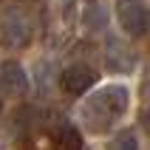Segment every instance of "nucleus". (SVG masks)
I'll list each match as a JSON object with an SVG mask.
<instances>
[{"label": "nucleus", "instance_id": "obj_1", "mask_svg": "<svg viewBox=\"0 0 150 150\" xmlns=\"http://www.w3.org/2000/svg\"><path fill=\"white\" fill-rule=\"evenodd\" d=\"M127 108H130V91L125 85H105L82 102L79 116L88 133L102 136L116 127V122L127 113Z\"/></svg>", "mask_w": 150, "mask_h": 150}, {"label": "nucleus", "instance_id": "obj_2", "mask_svg": "<svg viewBox=\"0 0 150 150\" xmlns=\"http://www.w3.org/2000/svg\"><path fill=\"white\" fill-rule=\"evenodd\" d=\"M116 20L127 37H144L150 31V8L142 0H116Z\"/></svg>", "mask_w": 150, "mask_h": 150}, {"label": "nucleus", "instance_id": "obj_3", "mask_svg": "<svg viewBox=\"0 0 150 150\" xmlns=\"http://www.w3.org/2000/svg\"><path fill=\"white\" fill-rule=\"evenodd\" d=\"M31 37H34V25L28 20V14H23L20 8L6 11L3 23H0V40H3V45L17 51V48H25L31 42Z\"/></svg>", "mask_w": 150, "mask_h": 150}, {"label": "nucleus", "instance_id": "obj_4", "mask_svg": "<svg viewBox=\"0 0 150 150\" xmlns=\"http://www.w3.org/2000/svg\"><path fill=\"white\" fill-rule=\"evenodd\" d=\"M96 82V71L91 65H85V62H74V65H68L62 74H59V85H62V91L71 93V96H82L88 93Z\"/></svg>", "mask_w": 150, "mask_h": 150}, {"label": "nucleus", "instance_id": "obj_5", "mask_svg": "<svg viewBox=\"0 0 150 150\" xmlns=\"http://www.w3.org/2000/svg\"><path fill=\"white\" fill-rule=\"evenodd\" d=\"M0 88H3V93H8V96H25V93H28V74L23 71L20 62L6 59V62L0 65Z\"/></svg>", "mask_w": 150, "mask_h": 150}, {"label": "nucleus", "instance_id": "obj_6", "mask_svg": "<svg viewBox=\"0 0 150 150\" xmlns=\"http://www.w3.org/2000/svg\"><path fill=\"white\" fill-rule=\"evenodd\" d=\"M105 59H108V68L110 71H133V51L127 48L122 40H108V54H105Z\"/></svg>", "mask_w": 150, "mask_h": 150}, {"label": "nucleus", "instance_id": "obj_7", "mask_svg": "<svg viewBox=\"0 0 150 150\" xmlns=\"http://www.w3.org/2000/svg\"><path fill=\"white\" fill-rule=\"evenodd\" d=\"M51 150H82V136H79V130H76L71 122H59Z\"/></svg>", "mask_w": 150, "mask_h": 150}, {"label": "nucleus", "instance_id": "obj_8", "mask_svg": "<svg viewBox=\"0 0 150 150\" xmlns=\"http://www.w3.org/2000/svg\"><path fill=\"white\" fill-rule=\"evenodd\" d=\"M110 150H139V139L133 130H119L110 142Z\"/></svg>", "mask_w": 150, "mask_h": 150}, {"label": "nucleus", "instance_id": "obj_9", "mask_svg": "<svg viewBox=\"0 0 150 150\" xmlns=\"http://www.w3.org/2000/svg\"><path fill=\"white\" fill-rule=\"evenodd\" d=\"M142 127L147 130V136H150V108H144V113H142Z\"/></svg>", "mask_w": 150, "mask_h": 150}, {"label": "nucleus", "instance_id": "obj_10", "mask_svg": "<svg viewBox=\"0 0 150 150\" xmlns=\"http://www.w3.org/2000/svg\"><path fill=\"white\" fill-rule=\"evenodd\" d=\"M59 3H62V6H71V3H74V0H59Z\"/></svg>", "mask_w": 150, "mask_h": 150}, {"label": "nucleus", "instance_id": "obj_11", "mask_svg": "<svg viewBox=\"0 0 150 150\" xmlns=\"http://www.w3.org/2000/svg\"><path fill=\"white\" fill-rule=\"evenodd\" d=\"M0 110H3V102H0Z\"/></svg>", "mask_w": 150, "mask_h": 150}]
</instances>
